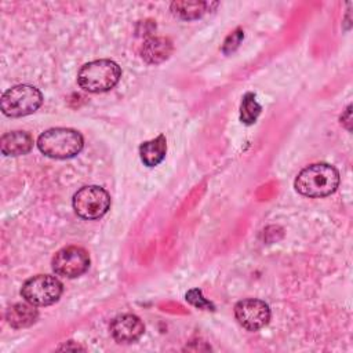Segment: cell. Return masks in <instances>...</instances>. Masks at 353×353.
I'll return each mask as SVG.
<instances>
[{
	"label": "cell",
	"instance_id": "cell-1",
	"mask_svg": "<svg viewBox=\"0 0 353 353\" xmlns=\"http://www.w3.org/2000/svg\"><path fill=\"white\" fill-rule=\"evenodd\" d=\"M339 185L338 170L327 163H314L299 171L294 181L298 193L306 197H325Z\"/></svg>",
	"mask_w": 353,
	"mask_h": 353
},
{
	"label": "cell",
	"instance_id": "cell-2",
	"mask_svg": "<svg viewBox=\"0 0 353 353\" xmlns=\"http://www.w3.org/2000/svg\"><path fill=\"white\" fill-rule=\"evenodd\" d=\"M83 145V135L73 128L65 127L50 128L37 138L39 150L44 156L58 160L74 157L81 152Z\"/></svg>",
	"mask_w": 353,
	"mask_h": 353
},
{
	"label": "cell",
	"instance_id": "cell-3",
	"mask_svg": "<svg viewBox=\"0 0 353 353\" xmlns=\"http://www.w3.org/2000/svg\"><path fill=\"white\" fill-rule=\"evenodd\" d=\"M121 77L120 66L110 59H97L84 63L77 73L79 85L88 92H106Z\"/></svg>",
	"mask_w": 353,
	"mask_h": 353
},
{
	"label": "cell",
	"instance_id": "cell-4",
	"mask_svg": "<svg viewBox=\"0 0 353 353\" xmlns=\"http://www.w3.org/2000/svg\"><path fill=\"white\" fill-rule=\"evenodd\" d=\"M43 103L41 92L29 84H18L8 88L0 101L3 114L8 117H22L36 112Z\"/></svg>",
	"mask_w": 353,
	"mask_h": 353
},
{
	"label": "cell",
	"instance_id": "cell-5",
	"mask_svg": "<svg viewBox=\"0 0 353 353\" xmlns=\"http://www.w3.org/2000/svg\"><path fill=\"white\" fill-rule=\"evenodd\" d=\"M62 291L63 285L55 276L37 274L23 283L21 295L34 306H48L61 298Z\"/></svg>",
	"mask_w": 353,
	"mask_h": 353
},
{
	"label": "cell",
	"instance_id": "cell-6",
	"mask_svg": "<svg viewBox=\"0 0 353 353\" xmlns=\"http://www.w3.org/2000/svg\"><path fill=\"white\" fill-rule=\"evenodd\" d=\"M73 208L83 219H99L110 208V196L101 186H83L73 196Z\"/></svg>",
	"mask_w": 353,
	"mask_h": 353
},
{
	"label": "cell",
	"instance_id": "cell-7",
	"mask_svg": "<svg viewBox=\"0 0 353 353\" xmlns=\"http://www.w3.org/2000/svg\"><path fill=\"white\" fill-rule=\"evenodd\" d=\"M90 268L88 252L77 245H68L57 251L52 258V270L62 277L74 279L84 274Z\"/></svg>",
	"mask_w": 353,
	"mask_h": 353
},
{
	"label": "cell",
	"instance_id": "cell-8",
	"mask_svg": "<svg viewBox=\"0 0 353 353\" xmlns=\"http://www.w3.org/2000/svg\"><path fill=\"white\" fill-rule=\"evenodd\" d=\"M234 317L243 328L248 331H258L269 323L270 307L265 301L245 298L234 305Z\"/></svg>",
	"mask_w": 353,
	"mask_h": 353
},
{
	"label": "cell",
	"instance_id": "cell-9",
	"mask_svg": "<svg viewBox=\"0 0 353 353\" xmlns=\"http://www.w3.org/2000/svg\"><path fill=\"white\" fill-rule=\"evenodd\" d=\"M109 330L110 335L117 343H132L143 335L145 325L138 316L132 313H124L116 316L110 321Z\"/></svg>",
	"mask_w": 353,
	"mask_h": 353
},
{
	"label": "cell",
	"instance_id": "cell-10",
	"mask_svg": "<svg viewBox=\"0 0 353 353\" xmlns=\"http://www.w3.org/2000/svg\"><path fill=\"white\" fill-rule=\"evenodd\" d=\"M172 52V43L168 37L164 36H153L145 40L142 48H141V57L145 62L156 65L161 63Z\"/></svg>",
	"mask_w": 353,
	"mask_h": 353
},
{
	"label": "cell",
	"instance_id": "cell-11",
	"mask_svg": "<svg viewBox=\"0 0 353 353\" xmlns=\"http://www.w3.org/2000/svg\"><path fill=\"white\" fill-rule=\"evenodd\" d=\"M33 138L26 131L6 132L0 138V149L6 156H22L32 150Z\"/></svg>",
	"mask_w": 353,
	"mask_h": 353
},
{
	"label": "cell",
	"instance_id": "cell-12",
	"mask_svg": "<svg viewBox=\"0 0 353 353\" xmlns=\"http://www.w3.org/2000/svg\"><path fill=\"white\" fill-rule=\"evenodd\" d=\"M39 312L34 305L26 302H19L11 305L6 310V320L12 328H26L36 323Z\"/></svg>",
	"mask_w": 353,
	"mask_h": 353
},
{
	"label": "cell",
	"instance_id": "cell-13",
	"mask_svg": "<svg viewBox=\"0 0 353 353\" xmlns=\"http://www.w3.org/2000/svg\"><path fill=\"white\" fill-rule=\"evenodd\" d=\"M218 3L212 1H172L170 8L172 14L183 21H193L201 18L208 11H212Z\"/></svg>",
	"mask_w": 353,
	"mask_h": 353
},
{
	"label": "cell",
	"instance_id": "cell-14",
	"mask_svg": "<svg viewBox=\"0 0 353 353\" xmlns=\"http://www.w3.org/2000/svg\"><path fill=\"white\" fill-rule=\"evenodd\" d=\"M165 152H167V139H165V135L163 134L157 135L150 141L141 143L139 146L141 160L148 167L159 165L164 160Z\"/></svg>",
	"mask_w": 353,
	"mask_h": 353
},
{
	"label": "cell",
	"instance_id": "cell-15",
	"mask_svg": "<svg viewBox=\"0 0 353 353\" xmlns=\"http://www.w3.org/2000/svg\"><path fill=\"white\" fill-rule=\"evenodd\" d=\"M261 110H262V106L258 103V101L255 98V94L247 92L243 97V101H241V105H240V120H241V123H244L247 125L254 124L256 121L258 116L261 114Z\"/></svg>",
	"mask_w": 353,
	"mask_h": 353
},
{
	"label": "cell",
	"instance_id": "cell-16",
	"mask_svg": "<svg viewBox=\"0 0 353 353\" xmlns=\"http://www.w3.org/2000/svg\"><path fill=\"white\" fill-rule=\"evenodd\" d=\"M185 299L193 305L194 307H199V309H204V310H215V306L212 305V302H210L207 298H204L201 290L199 288H192L186 292L185 295Z\"/></svg>",
	"mask_w": 353,
	"mask_h": 353
},
{
	"label": "cell",
	"instance_id": "cell-17",
	"mask_svg": "<svg viewBox=\"0 0 353 353\" xmlns=\"http://www.w3.org/2000/svg\"><path fill=\"white\" fill-rule=\"evenodd\" d=\"M243 37H244V32H243L240 28H237L234 32H232V33L226 37V40H225V43H223V47H222V51H223L225 54L233 52V51L239 47V44L241 43Z\"/></svg>",
	"mask_w": 353,
	"mask_h": 353
},
{
	"label": "cell",
	"instance_id": "cell-18",
	"mask_svg": "<svg viewBox=\"0 0 353 353\" xmlns=\"http://www.w3.org/2000/svg\"><path fill=\"white\" fill-rule=\"evenodd\" d=\"M343 120H346V121H345V123H346V128H347V130H350V105L346 108L345 114H342V116H341V123H342Z\"/></svg>",
	"mask_w": 353,
	"mask_h": 353
}]
</instances>
